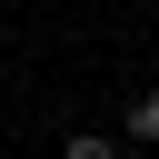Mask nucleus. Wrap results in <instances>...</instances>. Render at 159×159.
Masks as SVG:
<instances>
[{
    "instance_id": "obj_2",
    "label": "nucleus",
    "mask_w": 159,
    "mask_h": 159,
    "mask_svg": "<svg viewBox=\"0 0 159 159\" xmlns=\"http://www.w3.org/2000/svg\"><path fill=\"white\" fill-rule=\"evenodd\" d=\"M70 159H119V139H99V129H80V139H70Z\"/></svg>"
},
{
    "instance_id": "obj_1",
    "label": "nucleus",
    "mask_w": 159,
    "mask_h": 159,
    "mask_svg": "<svg viewBox=\"0 0 159 159\" xmlns=\"http://www.w3.org/2000/svg\"><path fill=\"white\" fill-rule=\"evenodd\" d=\"M119 129H129V139H139V149H159V89H139V99H129V119H119Z\"/></svg>"
}]
</instances>
